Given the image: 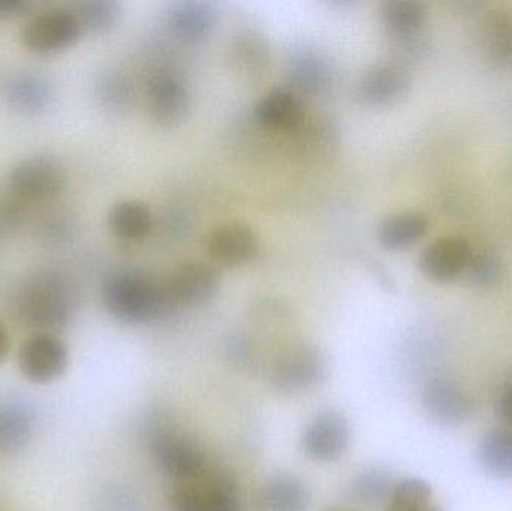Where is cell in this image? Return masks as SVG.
<instances>
[{"mask_svg": "<svg viewBox=\"0 0 512 511\" xmlns=\"http://www.w3.org/2000/svg\"><path fill=\"white\" fill-rule=\"evenodd\" d=\"M75 311L77 297L59 273H36L15 294V318L21 326L36 333L65 329L74 318Z\"/></svg>", "mask_w": 512, "mask_h": 511, "instance_id": "cell-1", "label": "cell"}, {"mask_svg": "<svg viewBox=\"0 0 512 511\" xmlns=\"http://www.w3.org/2000/svg\"><path fill=\"white\" fill-rule=\"evenodd\" d=\"M102 303L111 317L126 324L147 323L174 306L167 288L131 272L117 273L105 282Z\"/></svg>", "mask_w": 512, "mask_h": 511, "instance_id": "cell-2", "label": "cell"}, {"mask_svg": "<svg viewBox=\"0 0 512 511\" xmlns=\"http://www.w3.org/2000/svg\"><path fill=\"white\" fill-rule=\"evenodd\" d=\"M84 30L72 8L48 9L33 17L23 29L27 50L51 56L74 47Z\"/></svg>", "mask_w": 512, "mask_h": 511, "instance_id": "cell-3", "label": "cell"}, {"mask_svg": "<svg viewBox=\"0 0 512 511\" xmlns=\"http://www.w3.org/2000/svg\"><path fill=\"white\" fill-rule=\"evenodd\" d=\"M68 365V347L56 333H35L18 351V369L29 383H54L63 377Z\"/></svg>", "mask_w": 512, "mask_h": 511, "instance_id": "cell-4", "label": "cell"}, {"mask_svg": "<svg viewBox=\"0 0 512 511\" xmlns=\"http://www.w3.org/2000/svg\"><path fill=\"white\" fill-rule=\"evenodd\" d=\"M66 174L51 156H30L18 162L8 177L9 191L21 201H47L65 188Z\"/></svg>", "mask_w": 512, "mask_h": 511, "instance_id": "cell-5", "label": "cell"}, {"mask_svg": "<svg viewBox=\"0 0 512 511\" xmlns=\"http://www.w3.org/2000/svg\"><path fill=\"white\" fill-rule=\"evenodd\" d=\"M325 377V359L318 348L309 344L295 345L274 363L271 383L285 395L307 392Z\"/></svg>", "mask_w": 512, "mask_h": 511, "instance_id": "cell-6", "label": "cell"}, {"mask_svg": "<svg viewBox=\"0 0 512 511\" xmlns=\"http://www.w3.org/2000/svg\"><path fill=\"white\" fill-rule=\"evenodd\" d=\"M152 453L165 473L179 482L206 474V459L197 444L170 428H158L152 435Z\"/></svg>", "mask_w": 512, "mask_h": 511, "instance_id": "cell-7", "label": "cell"}, {"mask_svg": "<svg viewBox=\"0 0 512 511\" xmlns=\"http://www.w3.org/2000/svg\"><path fill=\"white\" fill-rule=\"evenodd\" d=\"M475 249L460 236H445L433 240L418 258L421 272L439 284H450L468 273Z\"/></svg>", "mask_w": 512, "mask_h": 511, "instance_id": "cell-8", "label": "cell"}, {"mask_svg": "<svg viewBox=\"0 0 512 511\" xmlns=\"http://www.w3.org/2000/svg\"><path fill=\"white\" fill-rule=\"evenodd\" d=\"M351 441L348 420L337 411H322L301 438L303 452L313 461L334 462L345 455Z\"/></svg>", "mask_w": 512, "mask_h": 511, "instance_id": "cell-9", "label": "cell"}, {"mask_svg": "<svg viewBox=\"0 0 512 511\" xmlns=\"http://www.w3.org/2000/svg\"><path fill=\"white\" fill-rule=\"evenodd\" d=\"M147 102L150 116L158 125L174 126L188 114L191 93L179 74L159 71L147 83Z\"/></svg>", "mask_w": 512, "mask_h": 511, "instance_id": "cell-10", "label": "cell"}, {"mask_svg": "<svg viewBox=\"0 0 512 511\" xmlns=\"http://www.w3.org/2000/svg\"><path fill=\"white\" fill-rule=\"evenodd\" d=\"M411 87V75L399 63L382 62L370 66L357 84V99L367 107H385L399 101Z\"/></svg>", "mask_w": 512, "mask_h": 511, "instance_id": "cell-11", "label": "cell"}, {"mask_svg": "<svg viewBox=\"0 0 512 511\" xmlns=\"http://www.w3.org/2000/svg\"><path fill=\"white\" fill-rule=\"evenodd\" d=\"M2 95L12 110L27 116L44 113L54 102V87L45 75L33 71L12 72L2 83Z\"/></svg>", "mask_w": 512, "mask_h": 511, "instance_id": "cell-12", "label": "cell"}, {"mask_svg": "<svg viewBox=\"0 0 512 511\" xmlns=\"http://www.w3.org/2000/svg\"><path fill=\"white\" fill-rule=\"evenodd\" d=\"M218 290V272L203 261L183 263L167 285V293L174 306L203 305L212 300Z\"/></svg>", "mask_w": 512, "mask_h": 511, "instance_id": "cell-13", "label": "cell"}, {"mask_svg": "<svg viewBox=\"0 0 512 511\" xmlns=\"http://www.w3.org/2000/svg\"><path fill=\"white\" fill-rule=\"evenodd\" d=\"M421 401L426 413L439 425H462L474 413V404L468 393L445 378L430 380L424 386Z\"/></svg>", "mask_w": 512, "mask_h": 511, "instance_id": "cell-14", "label": "cell"}, {"mask_svg": "<svg viewBox=\"0 0 512 511\" xmlns=\"http://www.w3.org/2000/svg\"><path fill=\"white\" fill-rule=\"evenodd\" d=\"M218 5L207 0H180L167 11L170 32L186 44L204 41L218 23Z\"/></svg>", "mask_w": 512, "mask_h": 511, "instance_id": "cell-15", "label": "cell"}, {"mask_svg": "<svg viewBox=\"0 0 512 511\" xmlns=\"http://www.w3.org/2000/svg\"><path fill=\"white\" fill-rule=\"evenodd\" d=\"M210 257L225 267L242 266L254 258L258 240L248 225L230 222L216 228L207 243Z\"/></svg>", "mask_w": 512, "mask_h": 511, "instance_id": "cell-16", "label": "cell"}, {"mask_svg": "<svg viewBox=\"0 0 512 511\" xmlns=\"http://www.w3.org/2000/svg\"><path fill=\"white\" fill-rule=\"evenodd\" d=\"M36 426V413L29 402L9 399L0 404V453L17 455L29 446Z\"/></svg>", "mask_w": 512, "mask_h": 511, "instance_id": "cell-17", "label": "cell"}, {"mask_svg": "<svg viewBox=\"0 0 512 511\" xmlns=\"http://www.w3.org/2000/svg\"><path fill=\"white\" fill-rule=\"evenodd\" d=\"M288 74L292 84L307 95H322L333 83L330 62L312 48H300L292 53Z\"/></svg>", "mask_w": 512, "mask_h": 511, "instance_id": "cell-18", "label": "cell"}, {"mask_svg": "<svg viewBox=\"0 0 512 511\" xmlns=\"http://www.w3.org/2000/svg\"><path fill=\"white\" fill-rule=\"evenodd\" d=\"M304 108L294 90L279 87L268 92L256 104L255 117L262 126L270 129H294L303 120Z\"/></svg>", "mask_w": 512, "mask_h": 511, "instance_id": "cell-19", "label": "cell"}, {"mask_svg": "<svg viewBox=\"0 0 512 511\" xmlns=\"http://www.w3.org/2000/svg\"><path fill=\"white\" fill-rule=\"evenodd\" d=\"M262 511H306L310 491L306 483L291 474L271 477L258 495Z\"/></svg>", "mask_w": 512, "mask_h": 511, "instance_id": "cell-20", "label": "cell"}, {"mask_svg": "<svg viewBox=\"0 0 512 511\" xmlns=\"http://www.w3.org/2000/svg\"><path fill=\"white\" fill-rule=\"evenodd\" d=\"M430 221L427 215L415 210L396 213L385 219L378 230V240L388 251H403L417 245L427 236Z\"/></svg>", "mask_w": 512, "mask_h": 511, "instance_id": "cell-21", "label": "cell"}, {"mask_svg": "<svg viewBox=\"0 0 512 511\" xmlns=\"http://www.w3.org/2000/svg\"><path fill=\"white\" fill-rule=\"evenodd\" d=\"M152 225V212L141 201H120L108 212V227L119 239L143 240L152 230Z\"/></svg>", "mask_w": 512, "mask_h": 511, "instance_id": "cell-22", "label": "cell"}, {"mask_svg": "<svg viewBox=\"0 0 512 511\" xmlns=\"http://www.w3.org/2000/svg\"><path fill=\"white\" fill-rule=\"evenodd\" d=\"M385 29L400 39H412L421 32L427 20L426 6L415 0H390L381 9Z\"/></svg>", "mask_w": 512, "mask_h": 511, "instance_id": "cell-23", "label": "cell"}, {"mask_svg": "<svg viewBox=\"0 0 512 511\" xmlns=\"http://www.w3.org/2000/svg\"><path fill=\"white\" fill-rule=\"evenodd\" d=\"M478 462L490 476L512 479V429L487 432L478 447Z\"/></svg>", "mask_w": 512, "mask_h": 511, "instance_id": "cell-24", "label": "cell"}, {"mask_svg": "<svg viewBox=\"0 0 512 511\" xmlns=\"http://www.w3.org/2000/svg\"><path fill=\"white\" fill-rule=\"evenodd\" d=\"M95 96L98 104L108 113H123L134 101V83L125 72L105 71L96 80Z\"/></svg>", "mask_w": 512, "mask_h": 511, "instance_id": "cell-25", "label": "cell"}, {"mask_svg": "<svg viewBox=\"0 0 512 511\" xmlns=\"http://www.w3.org/2000/svg\"><path fill=\"white\" fill-rule=\"evenodd\" d=\"M483 36L490 60L501 68L512 69V12L490 15Z\"/></svg>", "mask_w": 512, "mask_h": 511, "instance_id": "cell-26", "label": "cell"}, {"mask_svg": "<svg viewBox=\"0 0 512 511\" xmlns=\"http://www.w3.org/2000/svg\"><path fill=\"white\" fill-rule=\"evenodd\" d=\"M385 511H442L433 503V491L429 483L421 479H403L396 483L388 498Z\"/></svg>", "mask_w": 512, "mask_h": 511, "instance_id": "cell-27", "label": "cell"}, {"mask_svg": "<svg viewBox=\"0 0 512 511\" xmlns=\"http://www.w3.org/2000/svg\"><path fill=\"white\" fill-rule=\"evenodd\" d=\"M84 32L104 33L116 26L122 5L116 0H84L72 8Z\"/></svg>", "mask_w": 512, "mask_h": 511, "instance_id": "cell-28", "label": "cell"}, {"mask_svg": "<svg viewBox=\"0 0 512 511\" xmlns=\"http://www.w3.org/2000/svg\"><path fill=\"white\" fill-rule=\"evenodd\" d=\"M170 511H212L209 474L180 482L170 498Z\"/></svg>", "mask_w": 512, "mask_h": 511, "instance_id": "cell-29", "label": "cell"}, {"mask_svg": "<svg viewBox=\"0 0 512 511\" xmlns=\"http://www.w3.org/2000/svg\"><path fill=\"white\" fill-rule=\"evenodd\" d=\"M393 488L390 474L379 470V468H372L358 476L352 486V492L357 500L363 501V503L378 504L390 498Z\"/></svg>", "mask_w": 512, "mask_h": 511, "instance_id": "cell-30", "label": "cell"}, {"mask_svg": "<svg viewBox=\"0 0 512 511\" xmlns=\"http://www.w3.org/2000/svg\"><path fill=\"white\" fill-rule=\"evenodd\" d=\"M466 275L475 285L495 287L504 276V263L496 252L475 251Z\"/></svg>", "mask_w": 512, "mask_h": 511, "instance_id": "cell-31", "label": "cell"}, {"mask_svg": "<svg viewBox=\"0 0 512 511\" xmlns=\"http://www.w3.org/2000/svg\"><path fill=\"white\" fill-rule=\"evenodd\" d=\"M212 511H242L236 486L224 476H209Z\"/></svg>", "mask_w": 512, "mask_h": 511, "instance_id": "cell-32", "label": "cell"}, {"mask_svg": "<svg viewBox=\"0 0 512 511\" xmlns=\"http://www.w3.org/2000/svg\"><path fill=\"white\" fill-rule=\"evenodd\" d=\"M24 209L21 200L12 195V198L0 200V234L8 233L23 221Z\"/></svg>", "mask_w": 512, "mask_h": 511, "instance_id": "cell-33", "label": "cell"}, {"mask_svg": "<svg viewBox=\"0 0 512 511\" xmlns=\"http://www.w3.org/2000/svg\"><path fill=\"white\" fill-rule=\"evenodd\" d=\"M99 509L101 511H135V504L132 497L125 491L117 488H110L99 497Z\"/></svg>", "mask_w": 512, "mask_h": 511, "instance_id": "cell-34", "label": "cell"}, {"mask_svg": "<svg viewBox=\"0 0 512 511\" xmlns=\"http://www.w3.org/2000/svg\"><path fill=\"white\" fill-rule=\"evenodd\" d=\"M498 410L504 422L512 429V381L505 384L499 395Z\"/></svg>", "mask_w": 512, "mask_h": 511, "instance_id": "cell-35", "label": "cell"}, {"mask_svg": "<svg viewBox=\"0 0 512 511\" xmlns=\"http://www.w3.org/2000/svg\"><path fill=\"white\" fill-rule=\"evenodd\" d=\"M29 6L27 0H0V20L18 17L29 9Z\"/></svg>", "mask_w": 512, "mask_h": 511, "instance_id": "cell-36", "label": "cell"}, {"mask_svg": "<svg viewBox=\"0 0 512 511\" xmlns=\"http://www.w3.org/2000/svg\"><path fill=\"white\" fill-rule=\"evenodd\" d=\"M11 351V339H9L8 330L0 323V365L8 359Z\"/></svg>", "mask_w": 512, "mask_h": 511, "instance_id": "cell-37", "label": "cell"}]
</instances>
